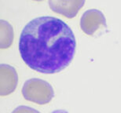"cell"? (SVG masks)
I'll return each instance as SVG.
<instances>
[{
	"instance_id": "obj_4",
	"label": "cell",
	"mask_w": 121,
	"mask_h": 113,
	"mask_svg": "<svg viewBox=\"0 0 121 113\" xmlns=\"http://www.w3.org/2000/svg\"><path fill=\"white\" fill-rule=\"evenodd\" d=\"M48 2L52 11L71 19L83 8L85 0H49Z\"/></svg>"
},
{
	"instance_id": "obj_8",
	"label": "cell",
	"mask_w": 121,
	"mask_h": 113,
	"mask_svg": "<svg viewBox=\"0 0 121 113\" xmlns=\"http://www.w3.org/2000/svg\"><path fill=\"white\" fill-rule=\"evenodd\" d=\"M51 113H69L65 110H62V109H59V110H55V111L52 112Z\"/></svg>"
},
{
	"instance_id": "obj_9",
	"label": "cell",
	"mask_w": 121,
	"mask_h": 113,
	"mask_svg": "<svg viewBox=\"0 0 121 113\" xmlns=\"http://www.w3.org/2000/svg\"><path fill=\"white\" fill-rule=\"evenodd\" d=\"M34 1H38V2H41V1H43V0H34Z\"/></svg>"
},
{
	"instance_id": "obj_5",
	"label": "cell",
	"mask_w": 121,
	"mask_h": 113,
	"mask_svg": "<svg viewBox=\"0 0 121 113\" xmlns=\"http://www.w3.org/2000/svg\"><path fill=\"white\" fill-rule=\"evenodd\" d=\"M18 76L13 67L9 64L0 65V95L7 96L14 92L17 86Z\"/></svg>"
},
{
	"instance_id": "obj_2",
	"label": "cell",
	"mask_w": 121,
	"mask_h": 113,
	"mask_svg": "<svg viewBox=\"0 0 121 113\" xmlns=\"http://www.w3.org/2000/svg\"><path fill=\"white\" fill-rule=\"evenodd\" d=\"M24 98L38 105H46L54 97V91L50 83L40 79H30L22 88Z\"/></svg>"
},
{
	"instance_id": "obj_6",
	"label": "cell",
	"mask_w": 121,
	"mask_h": 113,
	"mask_svg": "<svg viewBox=\"0 0 121 113\" xmlns=\"http://www.w3.org/2000/svg\"><path fill=\"white\" fill-rule=\"evenodd\" d=\"M13 29L11 25L4 20L0 21V48L10 47L13 41Z\"/></svg>"
},
{
	"instance_id": "obj_7",
	"label": "cell",
	"mask_w": 121,
	"mask_h": 113,
	"mask_svg": "<svg viewBox=\"0 0 121 113\" xmlns=\"http://www.w3.org/2000/svg\"><path fill=\"white\" fill-rule=\"evenodd\" d=\"M12 113H40L37 110L32 109V108L28 107V106H19L17 108H16L13 110Z\"/></svg>"
},
{
	"instance_id": "obj_3",
	"label": "cell",
	"mask_w": 121,
	"mask_h": 113,
	"mask_svg": "<svg viewBox=\"0 0 121 113\" xmlns=\"http://www.w3.org/2000/svg\"><path fill=\"white\" fill-rule=\"evenodd\" d=\"M105 27L106 19L102 12L98 9L86 10L80 19V28L87 35H93L100 28Z\"/></svg>"
},
{
	"instance_id": "obj_1",
	"label": "cell",
	"mask_w": 121,
	"mask_h": 113,
	"mask_svg": "<svg viewBox=\"0 0 121 113\" xmlns=\"http://www.w3.org/2000/svg\"><path fill=\"white\" fill-rule=\"evenodd\" d=\"M76 38L69 26L54 17H40L29 21L19 40L24 62L44 74L61 71L69 65L76 52Z\"/></svg>"
}]
</instances>
